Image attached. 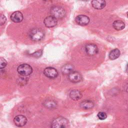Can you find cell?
Here are the masks:
<instances>
[{
	"instance_id": "cell-1",
	"label": "cell",
	"mask_w": 128,
	"mask_h": 128,
	"mask_svg": "<svg viewBox=\"0 0 128 128\" xmlns=\"http://www.w3.org/2000/svg\"><path fill=\"white\" fill-rule=\"evenodd\" d=\"M69 122L63 116H59L53 120L51 124V128H68Z\"/></svg>"
},
{
	"instance_id": "cell-2",
	"label": "cell",
	"mask_w": 128,
	"mask_h": 128,
	"mask_svg": "<svg viewBox=\"0 0 128 128\" xmlns=\"http://www.w3.org/2000/svg\"><path fill=\"white\" fill-rule=\"evenodd\" d=\"M44 32L40 28H34L29 32V37L32 41L38 42L42 40L44 37Z\"/></svg>"
},
{
	"instance_id": "cell-3",
	"label": "cell",
	"mask_w": 128,
	"mask_h": 128,
	"mask_svg": "<svg viewBox=\"0 0 128 128\" xmlns=\"http://www.w3.org/2000/svg\"><path fill=\"white\" fill-rule=\"evenodd\" d=\"M51 16L57 18H63L66 15V11L62 7L59 6H52L50 10Z\"/></svg>"
},
{
	"instance_id": "cell-4",
	"label": "cell",
	"mask_w": 128,
	"mask_h": 128,
	"mask_svg": "<svg viewBox=\"0 0 128 128\" xmlns=\"http://www.w3.org/2000/svg\"><path fill=\"white\" fill-rule=\"evenodd\" d=\"M17 72L22 76H28L32 74V68L29 64H22L18 67Z\"/></svg>"
},
{
	"instance_id": "cell-5",
	"label": "cell",
	"mask_w": 128,
	"mask_h": 128,
	"mask_svg": "<svg viewBox=\"0 0 128 128\" xmlns=\"http://www.w3.org/2000/svg\"><path fill=\"white\" fill-rule=\"evenodd\" d=\"M85 50L88 55L94 56L98 52V46L95 44H88L85 46Z\"/></svg>"
},
{
	"instance_id": "cell-6",
	"label": "cell",
	"mask_w": 128,
	"mask_h": 128,
	"mask_svg": "<svg viewBox=\"0 0 128 128\" xmlns=\"http://www.w3.org/2000/svg\"><path fill=\"white\" fill-rule=\"evenodd\" d=\"M44 74L46 77L50 78H54L58 75L57 70L52 67L46 68L44 70Z\"/></svg>"
},
{
	"instance_id": "cell-7",
	"label": "cell",
	"mask_w": 128,
	"mask_h": 128,
	"mask_svg": "<svg viewBox=\"0 0 128 128\" xmlns=\"http://www.w3.org/2000/svg\"><path fill=\"white\" fill-rule=\"evenodd\" d=\"M68 80L74 83H76L80 82L82 80V74L77 72H72L68 74Z\"/></svg>"
},
{
	"instance_id": "cell-8",
	"label": "cell",
	"mask_w": 128,
	"mask_h": 128,
	"mask_svg": "<svg viewBox=\"0 0 128 128\" xmlns=\"http://www.w3.org/2000/svg\"><path fill=\"white\" fill-rule=\"evenodd\" d=\"M76 22L80 26H86L90 22V18L86 16L83 14H80L78 16L75 18Z\"/></svg>"
},
{
	"instance_id": "cell-9",
	"label": "cell",
	"mask_w": 128,
	"mask_h": 128,
	"mask_svg": "<svg viewBox=\"0 0 128 128\" xmlns=\"http://www.w3.org/2000/svg\"><path fill=\"white\" fill-rule=\"evenodd\" d=\"M14 122L17 126L22 127L26 124L27 122V118L25 116L20 114L14 117Z\"/></svg>"
},
{
	"instance_id": "cell-10",
	"label": "cell",
	"mask_w": 128,
	"mask_h": 128,
	"mask_svg": "<svg viewBox=\"0 0 128 128\" xmlns=\"http://www.w3.org/2000/svg\"><path fill=\"white\" fill-rule=\"evenodd\" d=\"M44 23L46 26L48 28H52L56 26L58 23L57 19L54 18L52 16L46 17L44 20Z\"/></svg>"
},
{
	"instance_id": "cell-11",
	"label": "cell",
	"mask_w": 128,
	"mask_h": 128,
	"mask_svg": "<svg viewBox=\"0 0 128 128\" xmlns=\"http://www.w3.org/2000/svg\"><path fill=\"white\" fill-rule=\"evenodd\" d=\"M24 18L22 13L20 11H16L10 15L11 20L14 22H20Z\"/></svg>"
},
{
	"instance_id": "cell-12",
	"label": "cell",
	"mask_w": 128,
	"mask_h": 128,
	"mask_svg": "<svg viewBox=\"0 0 128 128\" xmlns=\"http://www.w3.org/2000/svg\"><path fill=\"white\" fill-rule=\"evenodd\" d=\"M92 5L96 9L101 10L105 7L106 5V2L105 0H92Z\"/></svg>"
},
{
	"instance_id": "cell-13",
	"label": "cell",
	"mask_w": 128,
	"mask_h": 128,
	"mask_svg": "<svg viewBox=\"0 0 128 128\" xmlns=\"http://www.w3.org/2000/svg\"><path fill=\"white\" fill-rule=\"evenodd\" d=\"M70 96L72 100H78L82 98V94L80 90H73L70 91Z\"/></svg>"
},
{
	"instance_id": "cell-14",
	"label": "cell",
	"mask_w": 128,
	"mask_h": 128,
	"mask_svg": "<svg viewBox=\"0 0 128 128\" xmlns=\"http://www.w3.org/2000/svg\"><path fill=\"white\" fill-rule=\"evenodd\" d=\"M74 66L71 64H66L62 68V72L63 74H69L74 72Z\"/></svg>"
},
{
	"instance_id": "cell-15",
	"label": "cell",
	"mask_w": 128,
	"mask_h": 128,
	"mask_svg": "<svg viewBox=\"0 0 128 128\" xmlns=\"http://www.w3.org/2000/svg\"><path fill=\"white\" fill-rule=\"evenodd\" d=\"M80 106L81 108L84 110L90 109L94 106V104L91 100H86L80 104Z\"/></svg>"
},
{
	"instance_id": "cell-16",
	"label": "cell",
	"mask_w": 128,
	"mask_h": 128,
	"mask_svg": "<svg viewBox=\"0 0 128 128\" xmlns=\"http://www.w3.org/2000/svg\"><path fill=\"white\" fill-rule=\"evenodd\" d=\"M112 26L115 30H120L124 28L125 24L122 21L120 20H116L114 22Z\"/></svg>"
},
{
	"instance_id": "cell-17",
	"label": "cell",
	"mask_w": 128,
	"mask_h": 128,
	"mask_svg": "<svg viewBox=\"0 0 128 128\" xmlns=\"http://www.w3.org/2000/svg\"><path fill=\"white\" fill-rule=\"evenodd\" d=\"M44 106L49 109L55 108L56 107L57 104L54 100H47L44 102Z\"/></svg>"
},
{
	"instance_id": "cell-18",
	"label": "cell",
	"mask_w": 128,
	"mask_h": 128,
	"mask_svg": "<svg viewBox=\"0 0 128 128\" xmlns=\"http://www.w3.org/2000/svg\"><path fill=\"white\" fill-rule=\"evenodd\" d=\"M120 54V50L118 48H114L110 51L109 54V58L111 60H114L118 58Z\"/></svg>"
},
{
	"instance_id": "cell-19",
	"label": "cell",
	"mask_w": 128,
	"mask_h": 128,
	"mask_svg": "<svg viewBox=\"0 0 128 128\" xmlns=\"http://www.w3.org/2000/svg\"><path fill=\"white\" fill-rule=\"evenodd\" d=\"M7 65L6 60L2 57H0V69L4 68Z\"/></svg>"
},
{
	"instance_id": "cell-20",
	"label": "cell",
	"mask_w": 128,
	"mask_h": 128,
	"mask_svg": "<svg viewBox=\"0 0 128 128\" xmlns=\"http://www.w3.org/2000/svg\"><path fill=\"white\" fill-rule=\"evenodd\" d=\"M97 116L98 117V118L100 120H105L106 117H107V115L104 112H99Z\"/></svg>"
},
{
	"instance_id": "cell-21",
	"label": "cell",
	"mask_w": 128,
	"mask_h": 128,
	"mask_svg": "<svg viewBox=\"0 0 128 128\" xmlns=\"http://www.w3.org/2000/svg\"><path fill=\"white\" fill-rule=\"evenodd\" d=\"M6 16L2 14H0V26H2L6 22Z\"/></svg>"
},
{
	"instance_id": "cell-22",
	"label": "cell",
	"mask_w": 128,
	"mask_h": 128,
	"mask_svg": "<svg viewBox=\"0 0 128 128\" xmlns=\"http://www.w3.org/2000/svg\"><path fill=\"white\" fill-rule=\"evenodd\" d=\"M42 50H39L38 51H36V52H34V53H33L32 54V56L35 58H39L40 57L42 54Z\"/></svg>"
}]
</instances>
